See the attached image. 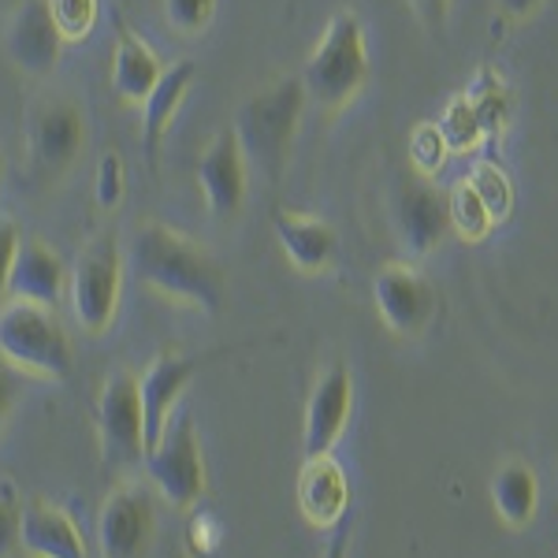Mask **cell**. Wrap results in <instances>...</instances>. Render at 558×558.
Masks as SVG:
<instances>
[{
    "mask_svg": "<svg viewBox=\"0 0 558 558\" xmlns=\"http://www.w3.org/2000/svg\"><path fill=\"white\" fill-rule=\"evenodd\" d=\"M492 507L507 525H529L536 510V476L525 462H507L492 476Z\"/></svg>",
    "mask_w": 558,
    "mask_h": 558,
    "instance_id": "7402d4cb",
    "label": "cell"
},
{
    "mask_svg": "<svg viewBox=\"0 0 558 558\" xmlns=\"http://www.w3.org/2000/svg\"><path fill=\"white\" fill-rule=\"evenodd\" d=\"M350 502V484L343 465L331 454L305 458L302 476H299V510L313 529H331L339 525V518L347 514Z\"/></svg>",
    "mask_w": 558,
    "mask_h": 558,
    "instance_id": "ac0fdd59",
    "label": "cell"
},
{
    "mask_svg": "<svg viewBox=\"0 0 558 558\" xmlns=\"http://www.w3.org/2000/svg\"><path fill=\"white\" fill-rule=\"evenodd\" d=\"M0 183H4V157H0Z\"/></svg>",
    "mask_w": 558,
    "mask_h": 558,
    "instance_id": "d6a6232c",
    "label": "cell"
},
{
    "mask_svg": "<svg viewBox=\"0 0 558 558\" xmlns=\"http://www.w3.org/2000/svg\"><path fill=\"white\" fill-rule=\"evenodd\" d=\"M20 547V502L12 488L0 492V558H8Z\"/></svg>",
    "mask_w": 558,
    "mask_h": 558,
    "instance_id": "4316f807",
    "label": "cell"
},
{
    "mask_svg": "<svg viewBox=\"0 0 558 558\" xmlns=\"http://www.w3.org/2000/svg\"><path fill=\"white\" fill-rule=\"evenodd\" d=\"M350 407H354V380H350L347 362H331L328 368H320L317 384L310 391L305 402V428H302V447L305 458L331 454V447L339 444Z\"/></svg>",
    "mask_w": 558,
    "mask_h": 558,
    "instance_id": "7c38bea8",
    "label": "cell"
},
{
    "mask_svg": "<svg viewBox=\"0 0 558 558\" xmlns=\"http://www.w3.org/2000/svg\"><path fill=\"white\" fill-rule=\"evenodd\" d=\"M0 4H4V0H0Z\"/></svg>",
    "mask_w": 558,
    "mask_h": 558,
    "instance_id": "836d02e7",
    "label": "cell"
},
{
    "mask_svg": "<svg viewBox=\"0 0 558 558\" xmlns=\"http://www.w3.org/2000/svg\"><path fill=\"white\" fill-rule=\"evenodd\" d=\"M160 64L157 49L149 41H142L128 23L116 26V49H112V89L131 105H142L149 97V89L157 86Z\"/></svg>",
    "mask_w": 558,
    "mask_h": 558,
    "instance_id": "44dd1931",
    "label": "cell"
},
{
    "mask_svg": "<svg viewBox=\"0 0 558 558\" xmlns=\"http://www.w3.org/2000/svg\"><path fill=\"white\" fill-rule=\"evenodd\" d=\"M447 205H451V231H462L465 239H481L495 220L488 213V205L481 202V194L473 191V183H465V186H458L454 194H447Z\"/></svg>",
    "mask_w": 558,
    "mask_h": 558,
    "instance_id": "603a6c76",
    "label": "cell"
},
{
    "mask_svg": "<svg viewBox=\"0 0 558 558\" xmlns=\"http://www.w3.org/2000/svg\"><path fill=\"white\" fill-rule=\"evenodd\" d=\"M20 242H23V231L12 216L0 213V294L8 287V276H12V265H15V254H20Z\"/></svg>",
    "mask_w": 558,
    "mask_h": 558,
    "instance_id": "83f0119b",
    "label": "cell"
},
{
    "mask_svg": "<svg viewBox=\"0 0 558 558\" xmlns=\"http://www.w3.org/2000/svg\"><path fill=\"white\" fill-rule=\"evenodd\" d=\"M376 313L395 336H421L436 313V291L421 272L407 265H391L373 279Z\"/></svg>",
    "mask_w": 558,
    "mask_h": 558,
    "instance_id": "9a60e30c",
    "label": "cell"
},
{
    "mask_svg": "<svg viewBox=\"0 0 558 558\" xmlns=\"http://www.w3.org/2000/svg\"><path fill=\"white\" fill-rule=\"evenodd\" d=\"M197 78V64L194 60H175L172 68L160 71L157 86L149 89V97L142 101V153L149 157V165H157L160 142H165L168 128H172L179 105H183L186 89L194 86Z\"/></svg>",
    "mask_w": 558,
    "mask_h": 558,
    "instance_id": "d6986e66",
    "label": "cell"
},
{
    "mask_svg": "<svg viewBox=\"0 0 558 558\" xmlns=\"http://www.w3.org/2000/svg\"><path fill=\"white\" fill-rule=\"evenodd\" d=\"M64 287H68V268L57 250L41 239H23L12 276H8L4 287L8 302H31L52 310L60 302V294H64Z\"/></svg>",
    "mask_w": 558,
    "mask_h": 558,
    "instance_id": "2e32d148",
    "label": "cell"
},
{
    "mask_svg": "<svg viewBox=\"0 0 558 558\" xmlns=\"http://www.w3.org/2000/svg\"><path fill=\"white\" fill-rule=\"evenodd\" d=\"M272 228L276 239L283 246L287 260L302 272H320L336 260L339 250V235L331 223L317 220V216H305V213H283L279 209L272 216Z\"/></svg>",
    "mask_w": 558,
    "mask_h": 558,
    "instance_id": "ffe728a7",
    "label": "cell"
},
{
    "mask_svg": "<svg viewBox=\"0 0 558 558\" xmlns=\"http://www.w3.org/2000/svg\"><path fill=\"white\" fill-rule=\"evenodd\" d=\"M131 272L142 287L165 294L168 302L194 305L202 313H220L228 279L202 242L168 223H142L131 239Z\"/></svg>",
    "mask_w": 558,
    "mask_h": 558,
    "instance_id": "6da1fadb",
    "label": "cell"
},
{
    "mask_svg": "<svg viewBox=\"0 0 558 558\" xmlns=\"http://www.w3.org/2000/svg\"><path fill=\"white\" fill-rule=\"evenodd\" d=\"M97 439H101L105 465H112V470H128L146 454L138 376L128 368H116L105 376L101 395H97Z\"/></svg>",
    "mask_w": 558,
    "mask_h": 558,
    "instance_id": "52a82bcc",
    "label": "cell"
},
{
    "mask_svg": "<svg viewBox=\"0 0 558 558\" xmlns=\"http://www.w3.org/2000/svg\"><path fill=\"white\" fill-rule=\"evenodd\" d=\"M205 362H209V354L165 350V354H157V362L138 376L142 421H146V451L160 439V432L168 428V421H172V413H175V402L183 399V391L191 387L197 368Z\"/></svg>",
    "mask_w": 558,
    "mask_h": 558,
    "instance_id": "5bb4252c",
    "label": "cell"
},
{
    "mask_svg": "<svg viewBox=\"0 0 558 558\" xmlns=\"http://www.w3.org/2000/svg\"><path fill=\"white\" fill-rule=\"evenodd\" d=\"M391 223L410 257H428L451 231V205L425 175H399L391 186Z\"/></svg>",
    "mask_w": 558,
    "mask_h": 558,
    "instance_id": "ba28073f",
    "label": "cell"
},
{
    "mask_svg": "<svg viewBox=\"0 0 558 558\" xmlns=\"http://www.w3.org/2000/svg\"><path fill=\"white\" fill-rule=\"evenodd\" d=\"M153 502L149 495L134 484L108 492L101 502V514H97V547L101 558H146L153 547Z\"/></svg>",
    "mask_w": 558,
    "mask_h": 558,
    "instance_id": "8fae6325",
    "label": "cell"
},
{
    "mask_svg": "<svg viewBox=\"0 0 558 558\" xmlns=\"http://www.w3.org/2000/svg\"><path fill=\"white\" fill-rule=\"evenodd\" d=\"M216 15V0H165V20L175 34H202Z\"/></svg>",
    "mask_w": 558,
    "mask_h": 558,
    "instance_id": "484cf974",
    "label": "cell"
},
{
    "mask_svg": "<svg viewBox=\"0 0 558 558\" xmlns=\"http://www.w3.org/2000/svg\"><path fill=\"white\" fill-rule=\"evenodd\" d=\"M52 12V23L60 26L64 41L86 38L97 26V12H101V0H45Z\"/></svg>",
    "mask_w": 558,
    "mask_h": 558,
    "instance_id": "cb8c5ba5",
    "label": "cell"
},
{
    "mask_svg": "<svg viewBox=\"0 0 558 558\" xmlns=\"http://www.w3.org/2000/svg\"><path fill=\"white\" fill-rule=\"evenodd\" d=\"M64 49V34L52 23V12L45 0H20L4 26V52L23 75H49Z\"/></svg>",
    "mask_w": 558,
    "mask_h": 558,
    "instance_id": "4fadbf2b",
    "label": "cell"
},
{
    "mask_svg": "<svg viewBox=\"0 0 558 558\" xmlns=\"http://www.w3.org/2000/svg\"><path fill=\"white\" fill-rule=\"evenodd\" d=\"M197 191L216 220H231L242 213L250 194V160L239 146L235 128H223L205 146L202 160H197Z\"/></svg>",
    "mask_w": 558,
    "mask_h": 558,
    "instance_id": "30bf717a",
    "label": "cell"
},
{
    "mask_svg": "<svg viewBox=\"0 0 558 558\" xmlns=\"http://www.w3.org/2000/svg\"><path fill=\"white\" fill-rule=\"evenodd\" d=\"M305 83L299 75H283L276 83L254 89L235 112V134L246 160L260 168L268 179L283 175L291 146L299 138L302 112H305Z\"/></svg>",
    "mask_w": 558,
    "mask_h": 558,
    "instance_id": "7a4b0ae2",
    "label": "cell"
},
{
    "mask_svg": "<svg viewBox=\"0 0 558 558\" xmlns=\"http://www.w3.org/2000/svg\"><path fill=\"white\" fill-rule=\"evenodd\" d=\"M68 291L78 328L89 331V336H101L116 317V305H120L123 291V254L120 242L108 231H101V235L83 246L75 268H71Z\"/></svg>",
    "mask_w": 558,
    "mask_h": 558,
    "instance_id": "5b68a950",
    "label": "cell"
},
{
    "mask_svg": "<svg viewBox=\"0 0 558 558\" xmlns=\"http://www.w3.org/2000/svg\"><path fill=\"white\" fill-rule=\"evenodd\" d=\"M20 547L31 558H86V539L75 518L45 499L20 510Z\"/></svg>",
    "mask_w": 558,
    "mask_h": 558,
    "instance_id": "e0dca14e",
    "label": "cell"
},
{
    "mask_svg": "<svg viewBox=\"0 0 558 558\" xmlns=\"http://www.w3.org/2000/svg\"><path fill=\"white\" fill-rule=\"evenodd\" d=\"M305 94L320 108L336 112L368 83V41L365 26L354 12H336L324 26L317 49L310 52L302 71Z\"/></svg>",
    "mask_w": 558,
    "mask_h": 558,
    "instance_id": "3957f363",
    "label": "cell"
},
{
    "mask_svg": "<svg viewBox=\"0 0 558 558\" xmlns=\"http://www.w3.org/2000/svg\"><path fill=\"white\" fill-rule=\"evenodd\" d=\"M347 551H350V529H339V533L328 539L320 558H347Z\"/></svg>",
    "mask_w": 558,
    "mask_h": 558,
    "instance_id": "1f68e13d",
    "label": "cell"
},
{
    "mask_svg": "<svg viewBox=\"0 0 558 558\" xmlns=\"http://www.w3.org/2000/svg\"><path fill=\"white\" fill-rule=\"evenodd\" d=\"M153 488L172 507H191L205 492V458L191 413H172L160 439L142 454Z\"/></svg>",
    "mask_w": 558,
    "mask_h": 558,
    "instance_id": "8992f818",
    "label": "cell"
},
{
    "mask_svg": "<svg viewBox=\"0 0 558 558\" xmlns=\"http://www.w3.org/2000/svg\"><path fill=\"white\" fill-rule=\"evenodd\" d=\"M86 142V123L78 105L64 97H45L26 116V153H31L34 172L45 179L64 175L78 160Z\"/></svg>",
    "mask_w": 558,
    "mask_h": 558,
    "instance_id": "9c48e42d",
    "label": "cell"
},
{
    "mask_svg": "<svg viewBox=\"0 0 558 558\" xmlns=\"http://www.w3.org/2000/svg\"><path fill=\"white\" fill-rule=\"evenodd\" d=\"M12 407H15V376H12V365L0 362V425L8 421Z\"/></svg>",
    "mask_w": 558,
    "mask_h": 558,
    "instance_id": "f546056e",
    "label": "cell"
},
{
    "mask_svg": "<svg viewBox=\"0 0 558 558\" xmlns=\"http://www.w3.org/2000/svg\"><path fill=\"white\" fill-rule=\"evenodd\" d=\"M413 8H417V15L432 31H439L447 23V12H451V0H413Z\"/></svg>",
    "mask_w": 558,
    "mask_h": 558,
    "instance_id": "f1b7e54d",
    "label": "cell"
},
{
    "mask_svg": "<svg viewBox=\"0 0 558 558\" xmlns=\"http://www.w3.org/2000/svg\"><path fill=\"white\" fill-rule=\"evenodd\" d=\"M128 194V165L116 149H108L101 160H97V183H94V197L101 209H116Z\"/></svg>",
    "mask_w": 558,
    "mask_h": 558,
    "instance_id": "d4e9b609",
    "label": "cell"
},
{
    "mask_svg": "<svg viewBox=\"0 0 558 558\" xmlns=\"http://www.w3.org/2000/svg\"><path fill=\"white\" fill-rule=\"evenodd\" d=\"M499 4V12L507 15V20H529V15L536 12V8H544L547 0H495Z\"/></svg>",
    "mask_w": 558,
    "mask_h": 558,
    "instance_id": "4dcf8cb0",
    "label": "cell"
},
{
    "mask_svg": "<svg viewBox=\"0 0 558 558\" xmlns=\"http://www.w3.org/2000/svg\"><path fill=\"white\" fill-rule=\"evenodd\" d=\"M0 362L38 380H68L75 368L64 324L31 302H8L0 310Z\"/></svg>",
    "mask_w": 558,
    "mask_h": 558,
    "instance_id": "277c9868",
    "label": "cell"
}]
</instances>
